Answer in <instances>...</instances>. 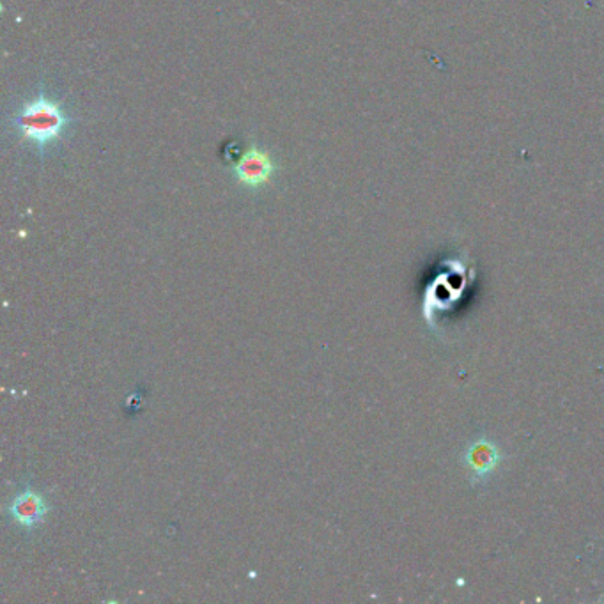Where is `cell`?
I'll use <instances>...</instances> for the list:
<instances>
[{
	"instance_id": "cell-1",
	"label": "cell",
	"mask_w": 604,
	"mask_h": 604,
	"mask_svg": "<svg viewBox=\"0 0 604 604\" xmlns=\"http://www.w3.org/2000/svg\"><path fill=\"white\" fill-rule=\"evenodd\" d=\"M18 132L25 140H31L41 151L62 137L70 117L62 110L61 103L39 94L36 100L27 101L16 117Z\"/></svg>"
},
{
	"instance_id": "cell-3",
	"label": "cell",
	"mask_w": 604,
	"mask_h": 604,
	"mask_svg": "<svg viewBox=\"0 0 604 604\" xmlns=\"http://www.w3.org/2000/svg\"><path fill=\"white\" fill-rule=\"evenodd\" d=\"M234 176L241 185L248 188H259L266 185L277 171V165L272 156L259 148H250L241 155L238 163L234 165Z\"/></svg>"
},
{
	"instance_id": "cell-2",
	"label": "cell",
	"mask_w": 604,
	"mask_h": 604,
	"mask_svg": "<svg viewBox=\"0 0 604 604\" xmlns=\"http://www.w3.org/2000/svg\"><path fill=\"white\" fill-rule=\"evenodd\" d=\"M48 512H50V504L47 496L34 488L18 491L8 505L9 518L24 530H34L39 525H43Z\"/></svg>"
}]
</instances>
